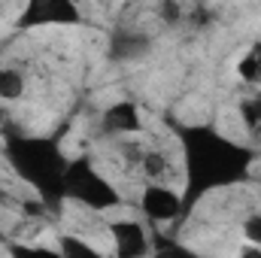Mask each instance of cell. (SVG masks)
I'll return each instance as SVG.
<instances>
[{"mask_svg": "<svg viewBox=\"0 0 261 258\" xmlns=\"http://www.w3.org/2000/svg\"><path fill=\"white\" fill-rule=\"evenodd\" d=\"M100 131L107 137H137L143 134V116L134 100H116L100 113Z\"/></svg>", "mask_w": 261, "mask_h": 258, "instance_id": "obj_8", "label": "cell"}, {"mask_svg": "<svg viewBox=\"0 0 261 258\" xmlns=\"http://www.w3.org/2000/svg\"><path fill=\"white\" fill-rule=\"evenodd\" d=\"M146 183H167V186H176V179L182 176V167L179 161H173V155L161 146H146L143 158H140V170Z\"/></svg>", "mask_w": 261, "mask_h": 258, "instance_id": "obj_9", "label": "cell"}, {"mask_svg": "<svg viewBox=\"0 0 261 258\" xmlns=\"http://www.w3.org/2000/svg\"><path fill=\"white\" fill-rule=\"evenodd\" d=\"M237 76H240L246 85L261 88V40L252 43V46L243 52V58L237 61Z\"/></svg>", "mask_w": 261, "mask_h": 258, "instance_id": "obj_11", "label": "cell"}, {"mask_svg": "<svg viewBox=\"0 0 261 258\" xmlns=\"http://www.w3.org/2000/svg\"><path fill=\"white\" fill-rule=\"evenodd\" d=\"M82 24V9L76 0H24L15 28L34 31V28H73Z\"/></svg>", "mask_w": 261, "mask_h": 258, "instance_id": "obj_4", "label": "cell"}, {"mask_svg": "<svg viewBox=\"0 0 261 258\" xmlns=\"http://www.w3.org/2000/svg\"><path fill=\"white\" fill-rule=\"evenodd\" d=\"M55 249H58V255H67V258H82V255L97 258L100 255L97 246H91L88 240H82V237H76V234H61Z\"/></svg>", "mask_w": 261, "mask_h": 258, "instance_id": "obj_12", "label": "cell"}, {"mask_svg": "<svg viewBox=\"0 0 261 258\" xmlns=\"http://www.w3.org/2000/svg\"><path fill=\"white\" fill-rule=\"evenodd\" d=\"M110 237H113V246H116V255L119 258H143L152 252V237L134 219L110 222Z\"/></svg>", "mask_w": 261, "mask_h": 258, "instance_id": "obj_7", "label": "cell"}, {"mask_svg": "<svg viewBox=\"0 0 261 258\" xmlns=\"http://www.w3.org/2000/svg\"><path fill=\"white\" fill-rule=\"evenodd\" d=\"M158 21L167 28H179L186 21V9L179 0H158Z\"/></svg>", "mask_w": 261, "mask_h": 258, "instance_id": "obj_14", "label": "cell"}, {"mask_svg": "<svg viewBox=\"0 0 261 258\" xmlns=\"http://www.w3.org/2000/svg\"><path fill=\"white\" fill-rule=\"evenodd\" d=\"M64 197L73 203H82L94 213H107V210H116L125 203L122 192L100 173V167L79 155V158H70L64 173Z\"/></svg>", "mask_w": 261, "mask_h": 258, "instance_id": "obj_3", "label": "cell"}, {"mask_svg": "<svg viewBox=\"0 0 261 258\" xmlns=\"http://www.w3.org/2000/svg\"><path fill=\"white\" fill-rule=\"evenodd\" d=\"M167 125L173 128V137L182 152V222L195 213V207L206 194L249 183L252 164L258 158L252 146L225 137L213 125H186L170 116Z\"/></svg>", "mask_w": 261, "mask_h": 258, "instance_id": "obj_1", "label": "cell"}, {"mask_svg": "<svg viewBox=\"0 0 261 258\" xmlns=\"http://www.w3.org/2000/svg\"><path fill=\"white\" fill-rule=\"evenodd\" d=\"M243 237H246L249 243L261 246V213L246 216V222H243Z\"/></svg>", "mask_w": 261, "mask_h": 258, "instance_id": "obj_15", "label": "cell"}, {"mask_svg": "<svg viewBox=\"0 0 261 258\" xmlns=\"http://www.w3.org/2000/svg\"><path fill=\"white\" fill-rule=\"evenodd\" d=\"M137 207H140V213L146 216L149 225L179 228V222H182V192H176L167 183H146L140 189Z\"/></svg>", "mask_w": 261, "mask_h": 258, "instance_id": "obj_5", "label": "cell"}, {"mask_svg": "<svg viewBox=\"0 0 261 258\" xmlns=\"http://www.w3.org/2000/svg\"><path fill=\"white\" fill-rule=\"evenodd\" d=\"M240 122H243V128L249 134L261 137V88L240 104Z\"/></svg>", "mask_w": 261, "mask_h": 258, "instance_id": "obj_13", "label": "cell"}, {"mask_svg": "<svg viewBox=\"0 0 261 258\" xmlns=\"http://www.w3.org/2000/svg\"><path fill=\"white\" fill-rule=\"evenodd\" d=\"M6 125H9V113H6V110L0 107V131L6 128Z\"/></svg>", "mask_w": 261, "mask_h": 258, "instance_id": "obj_16", "label": "cell"}, {"mask_svg": "<svg viewBox=\"0 0 261 258\" xmlns=\"http://www.w3.org/2000/svg\"><path fill=\"white\" fill-rule=\"evenodd\" d=\"M0 134H3V158L9 170L37 192V197L46 203L49 213H61V207L67 203L64 173L70 164L61 140L21 134V131H12L9 125Z\"/></svg>", "mask_w": 261, "mask_h": 258, "instance_id": "obj_2", "label": "cell"}, {"mask_svg": "<svg viewBox=\"0 0 261 258\" xmlns=\"http://www.w3.org/2000/svg\"><path fill=\"white\" fill-rule=\"evenodd\" d=\"M28 91V79L18 67H0V104H15Z\"/></svg>", "mask_w": 261, "mask_h": 258, "instance_id": "obj_10", "label": "cell"}, {"mask_svg": "<svg viewBox=\"0 0 261 258\" xmlns=\"http://www.w3.org/2000/svg\"><path fill=\"white\" fill-rule=\"evenodd\" d=\"M152 52V37L140 28H116L107 40V58L113 64H134Z\"/></svg>", "mask_w": 261, "mask_h": 258, "instance_id": "obj_6", "label": "cell"}]
</instances>
